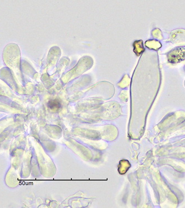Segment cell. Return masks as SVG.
Instances as JSON below:
<instances>
[{"mask_svg":"<svg viewBox=\"0 0 185 208\" xmlns=\"http://www.w3.org/2000/svg\"><path fill=\"white\" fill-rule=\"evenodd\" d=\"M49 108L52 110H58L61 107V104L57 99L50 101L48 103Z\"/></svg>","mask_w":185,"mask_h":208,"instance_id":"obj_1","label":"cell"}]
</instances>
